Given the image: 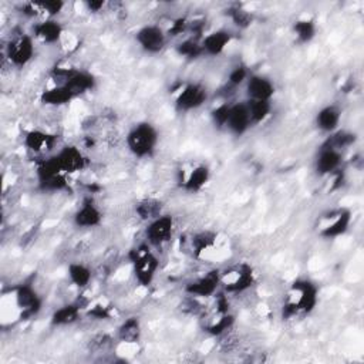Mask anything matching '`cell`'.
Segmentation results:
<instances>
[{"label":"cell","instance_id":"1","mask_svg":"<svg viewBox=\"0 0 364 364\" xmlns=\"http://www.w3.org/2000/svg\"><path fill=\"white\" fill-rule=\"evenodd\" d=\"M160 143V134L151 122L135 124L125 136L128 151L135 158H150L154 155Z\"/></svg>","mask_w":364,"mask_h":364},{"label":"cell","instance_id":"2","mask_svg":"<svg viewBox=\"0 0 364 364\" xmlns=\"http://www.w3.org/2000/svg\"><path fill=\"white\" fill-rule=\"evenodd\" d=\"M131 262L136 284L143 288H150L160 269V259L154 251H151V246L147 244L134 249Z\"/></svg>","mask_w":364,"mask_h":364},{"label":"cell","instance_id":"3","mask_svg":"<svg viewBox=\"0 0 364 364\" xmlns=\"http://www.w3.org/2000/svg\"><path fill=\"white\" fill-rule=\"evenodd\" d=\"M34 53V37L27 33H19L15 34L5 46L4 57L10 66L16 69H23L33 60Z\"/></svg>","mask_w":364,"mask_h":364},{"label":"cell","instance_id":"4","mask_svg":"<svg viewBox=\"0 0 364 364\" xmlns=\"http://www.w3.org/2000/svg\"><path fill=\"white\" fill-rule=\"evenodd\" d=\"M298 313H312L318 302V288L309 279H298L290 285L289 296L286 299Z\"/></svg>","mask_w":364,"mask_h":364},{"label":"cell","instance_id":"5","mask_svg":"<svg viewBox=\"0 0 364 364\" xmlns=\"http://www.w3.org/2000/svg\"><path fill=\"white\" fill-rule=\"evenodd\" d=\"M175 222L171 215L162 214L148 222L146 227V239L151 248H162L167 245L174 234Z\"/></svg>","mask_w":364,"mask_h":364},{"label":"cell","instance_id":"6","mask_svg":"<svg viewBox=\"0 0 364 364\" xmlns=\"http://www.w3.org/2000/svg\"><path fill=\"white\" fill-rule=\"evenodd\" d=\"M255 284L253 269L248 263H242L227 273V281L222 279V286L227 295H241L248 292Z\"/></svg>","mask_w":364,"mask_h":364},{"label":"cell","instance_id":"7","mask_svg":"<svg viewBox=\"0 0 364 364\" xmlns=\"http://www.w3.org/2000/svg\"><path fill=\"white\" fill-rule=\"evenodd\" d=\"M208 100V90L200 83H190L179 91L175 108L179 113H190L201 108Z\"/></svg>","mask_w":364,"mask_h":364},{"label":"cell","instance_id":"8","mask_svg":"<svg viewBox=\"0 0 364 364\" xmlns=\"http://www.w3.org/2000/svg\"><path fill=\"white\" fill-rule=\"evenodd\" d=\"M135 40L146 53L158 55L167 46L168 34L158 24H147L136 31Z\"/></svg>","mask_w":364,"mask_h":364},{"label":"cell","instance_id":"9","mask_svg":"<svg viewBox=\"0 0 364 364\" xmlns=\"http://www.w3.org/2000/svg\"><path fill=\"white\" fill-rule=\"evenodd\" d=\"M222 285V273L218 269L206 272L204 276L190 282L186 286V292L194 299H208L218 295L219 286Z\"/></svg>","mask_w":364,"mask_h":364},{"label":"cell","instance_id":"10","mask_svg":"<svg viewBox=\"0 0 364 364\" xmlns=\"http://www.w3.org/2000/svg\"><path fill=\"white\" fill-rule=\"evenodd\" d=\"M15 300L18 307L22 310V318L34 317L43 306L41 298L30 284L19 285L15 289Z\"/></svg>","mask_w":364,"mask_h":364},{"label":"cell","instance_id":"11","mask_svg":"<svg viewBox=\"0 0 364 364\" xmlns=\"http://www.w3.org/2000/svg\"><path fill=\"white\" fill-rule=\"evenodd\" d=\"M23 144L36 155H48L57 146V135L43 130H30L23 136Z\"/></svg>","mask_w":364,"mask_h":364},{"label":"cell","instance_id":"12","mask_svg":"<svg viewBox=\"0 0 364 364\" xmlns=\"http://www.w3.org/2000/svg\"><path fill=\"white\" fill-rule=\"evenodd\" d=\"M248 100L272 102L276 93V87L273 81L262 74H251L245 83Z\"/></svg>","mask_w":364,"mask_h":364},{"label":"cell","instance_id":"13","mask_svg":"<svg viewBox=\"0 0 364 364\" xmlns=\"http://www.w3.org/2000/svg\"><path fill=\"white\" fill-rule=\"evenodd\" d=\"M73 220L77 227L91 230V227H97L102 225L103 212L93 198H85L81 206L76 211Z\"/></svg>","mask_w":364,"mask_h":364},{"label":"cell","instance_id":"14","mask_svg":"<svg viewBox=\"0 0 364 364\" xmlns=\"http://www.w3.org/2000/svg\"><path fill=\"white\" fill-rule=\"evenodd\" d=\"M252 127L249 110L246 102L231 104L230 117L226 121V130L237 136H242Z\"/></svg>","mask_w":364,"mask_h":364},{"label":"cell","instance_id":"15","mask_svg":"<svg viewBox=\"0 0 364 364\" xmlns=\"http://www.w3.org/2000/svg\"><path fill=\"white\" fill-rule=\"evenodd\" d=\"M343 164V153L322 147L314 161V171L321 176L335 175L340 171Z\"/></svg>","mask_w":364,"mask_h":364},{"label":"cell","instance_id":"16","mask_svg":"<svg viewBox=\"0 0 364 364\" xmlns=\"http://www.w3.org/2000/svg\"><path fill=\"white\" fill-rule=\"evenodd\" d=\"M55 155H56L62 169L67 175L74 174V172H80L87 167V157L76 146H64Z\"/></svg>","mask_w":364,"mask_h":364},{"label":"cell","instance_id":"17","mask_svg":"<svg viewBox=\"0 0 364 364\" xmlns=\"http://www.w3.org/2000/svg\"><path fill=\"white\" fill-rule=\"evenodd\" d=\"M96 83H97V80L91 73L73 69L63 85L70 91L74 99H77V97H81V96L90 93L91 90H94Z\"/></svg>","mask_w":364,"mask_h":364},{"label":"cell","instance_id":"18","mask_svg":"<svg viewBox=\"0 0 364 364\" xmlns=\"http://www.w3.org/2000/svg\"><path fill=\"white\" fill-rule=\"evenodd\" d=\"M231 40H232V33L225 29L208 33L201 38L204 56H212V57L220 56L227 48V44L231 43Z\"/></svg>","mask_w":364,"mask_h":364},{"label":"cell","instance_id":"19","mask_svg":"<svg viewBox=\"0 0 364 364\" xmlns=\"http://www.w3.org/2000/svg\"><path fill=\"white\" fill-rule=\"evenodd\" d=\"M64 29L57 19H48L33 26V37L44 44H56L62 40Z\"/></svg>","mask_w":364,"mask_h":364},{"label":"cell","instance_id":"20","mask_svg":"<svg viewBox=\"0 0 364 364\" xmlns=\"http://www.w3.org/2000/svg\"><path fill=\"white\" fill-rule=\"evenodd\" d=\"M351 212L350 209H340L336 214H332V222H328L322 230L321 237L325 239H336L343 237L351 225Z\"/></svg>","mask_w":364,"mask_h":364},{"label":"cell","instance_id":"21","mask_svg":"<svg viewBox=\"0 0 364 364\" xmlns=\"http://www.w3.org/2000/svg\"><path fill=\"white\" fill-rule=\"evenodd\" d=\"M340 121H342V110L333 104L318 110L314 118L316 127L326 134H332L337 131Z\"/></svg>","mask_w":364,"mask_h":364},{"label":"cell","instance_id":"22","mask_svg":"<svg viewBox=\"0 0 364 364\" xmlns=\"http://www.w3.org/2000/svg\"><path fill=\"white\" fill-rule=\"evenodd\" d=\"M211 179V169L206 165H197L187 178H182V190L190 194H197L205 188Z\"/></svg>","mask_w":364,"mask_h":364},{"label":"cell","instance_id":"23","mask_svg":"<svg viewBox=\"0 0 364 364\" xmlns=\"http://www.w3.org/2000/svg\"><path fill=\"white\" fill-rule=\"evenodd\" d=\"M80 316H81L80 303H67L53 312L50 317V323L56 328L71 326L78 322Z\"/></svg>","mask_w":364,"mask_h":364},{"label":"cell","instance_id":"24","mask_svg":"<svg viewBox=\"0 0 364 364\" xmlns=\"http://www.w3.org/2000/svg\"><path fill=\"white\" fill-rule=\"evenodd\" d=\"M73 100V94L64 85H53L52 88L44 90L40 96V102L48 107H63Z\"/></svg>","mask_w":364,"mask_h":364},{"label":"cell","instance_id":"25","mask_svg":"<svg viewBox=\"0 0 364 364\" xmlns=\"http://www.w3.org/2000/svg\"><path fill=\"white\" fill-rule=\"evenodd\" d=\"M67 275L70 282L78 289H85L93 281V270L81 262H71L67 267Z\"/></svg>","mask_w":364,"mask_h":364},{"label":"cell","instance_id":"26","mask_svg":"<svg viewBox=\"0 0 364 364\" xmlns=\"http://www.w3.org/2000/svg\"><path fill=\"white\" fill-rule=\"evenodd\" d=\"M141 323L139 317H128L118 328L117 336L122 343H139L141 339Z\"/></svg>","mask_w":364,"mask_h":364},{"label":"cell","instance_id":"27","mask_svg":"<svg viewBox=\"0 0 364 364\" xmlns=\"http://www.w3.org/2000/svg\"><path fill=\"white\" fill-rule=\"evenodd\" d=\"M356 141H357V135L354 132H350L346 130H337V131L329 134L328 140L323 143L322 147L343 153L344 150L351 147Z\"/></svg>","mask_w":364,"mask_h":364},{"label":"cell","instance_id":"28","mask_svg":"<svg viewBox=\"0 0 364 364\" xmlns=\"http://www.w3.org/2000/svg\"><path fill=\"white\" fill-rule=\"evenodd\" d=\"M135 214L144 222H151L164 214V205L160 200L146 198L135 205Z\"/></svg>","mask_w":364,"mask_h":364},{"label":"cell","instance_id":"29","mask_svg":"<svg viewBox=\"0 0 364 364\" xmlns=\"http://www.w3.org/2000/svg\"><path fill=\"white\" fill-rule=\"evenodd\" d=\"M175 52L184 59H188V60H195V59H200L204 56V50H202V44H201V40L200 38H186L182 40L181 43L176 44L175 48Z\"/></svg>","mask_w":364,"mask_h":364},{"label":"cell","instance_id":"30","mask_svg":"<svg viewBox=\"0 0 364 364\" xmlns=\"http://www.w3.org/2000/svg\"><path fill=\"white\" fill-rule=\"evenodd\" d=\"M293 33L300 44L310 43L317 34V26L312 19H300L293 24Z\"/></svg>","mask_w":364,"mask_h":364},{"label":"cell","instance_id":"31","mask_svg":"<svg viewBox=\"0 0 364 364\" xmlns=\"http://www.w3.org/2000/svg\"><path fill=\"white\" fill-rule=\"evenodd\" d=\"M252 125L263 122L272 113V102H259V100H246Z\"/></svg>","mask_w":364,"mask_h":364},{"label":"cell","instance_id":"32","mask_svg":"<svg viewBox=\"0 0 364 364\" xmlns=\"http://www.w3.org/2000/svg\"><path fill=\"white\" fill-rule=\"evenodd\" d=\"M215 242H216V235L214 232L202 231V232H198V234L192 235V238H191V249L194 251V253L197 256H200L201 253H204L208 249L214 248Z\"/></svg>","mask_w":364,"mask_h":364},{"label":"cell","instance_id":"33","mask_svg":"<svg viewBox=\"0 0 364 364\" xmlns=\"http://www.w3.org/2000/svg\"><path fill=\"white\" fill-rule=\"evenodd\" d=\"M234 325H235V317L231 313L218 314V318L206 328V332L211 336H222L227 330H231Z\"/></svg>","mask_w":364,"mask_h":364},{"label":"cell","instance_id":"34","mask_svg":"<svg viewBox=\"0 0 364 364\" xmlns=\"http://www.w3.org/2000/svg\"><path fill=\"white\" fill-rule=\"evenodd\" d=\"M40 13H44L48 19H56L63 9L66 8V4L62 0H48V2H36Z\"/></svg>","mask_w":364,"mask_h":364},{"label":"cell","instance_id":"35","mask_svg":"<svg viewBox=\"0 0 364 364\" xmlns=\"http://www.w3.org/2000/svg\"><path fill=\"white\" fill-rule=\"evenodd\" d=\"M227 15H230L234 24L239 29H248L253 22V15L242 8H232L227 12Z\"/></svg>","mask_w":364,"mask_h":364},{"label":"cell","instance_id":"36","mask_svg":"<svg viewBox=\"0 0 364 364\" xmlns=\"http://www.w3.org/2000/svg\"><path fill=\"white\" fill-rule=\"evenodd\" d=\"M230 110H231L230 103H222L211 111V118H212V122L215 127H218V128L226 127L227 117H230Z\"/></svg>","mask_w":364,"mask_h":364},{"label":"cell","instance_id":"37","mask_svg":"<svg viewBox=\"0 0 364 364\" xmlns=\"http://www.w3.org/2000/svg\"><path fill=\"white\" fill-rule=\"evenodd\" d=\"M249 76L251 74L245 66H237L235 69L231 70L230 77H227V83H230V85H232V87H238V85H242L244 83H246Z\"/></svg>","mask_w":364,"mask_h":364},{"label":"cell","instance_id":"38","mask_svg":"<svg viewBox=\"0 0 364 364\" xmlns=\"http://www.w3.org/2000/svg\"><path fill=\"white\" fill-rule=\"evenodd\" d=\"M190 23L186 20V19H178V20H175L174 23H172V26H171V29L167 31V34L168 36H178V34H182L184 33L186 30H187V26H188Z\"/></svg>","mask_w":364,"mask_h":364},{"label":"cell","instance_id":"39","mask_svg":"<svg viewBox=\"0 0 364 364\" xmlns=\"http://www.w3.org/2000/svg\"><path fill=\"white\" fill-rule=\"evenodd\" d=\"M84 5L87 8V10L91 13H99L106 8L104 0H87Z\"/></svg>","mask_w":364,"mask_h":364},{"label":"cell","instance_id":"40","mask_svg":"<svg viewBox=\"0 0 364 364\" xmlns=\"http://www.w3.org/2000/svg\"><path fill=\"white\" fill-rule=\"evenodd\" d=\"M90 316H93L96 318H106L110 316V313L107 312L106 307L103 306H96L93 310H90Z\"/></svg>","mask_w":364,"mask_h":364}]
</instances>
